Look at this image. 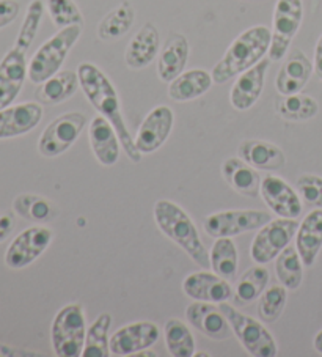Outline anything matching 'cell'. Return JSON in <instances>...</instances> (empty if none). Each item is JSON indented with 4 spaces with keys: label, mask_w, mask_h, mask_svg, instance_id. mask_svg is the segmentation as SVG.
<instances>
[{
    "label": "cell",
    "mask_w": 322,
    "mask_h": 357,
    "mask_svg": "<svg viewBox=\"0 0 322 357\" xmlns=\"http://www.w3.org/2000/svg\"><path fill=\"white\" fill-rule=\"evenodd\" d=\"M77 76L86 100L90 101L93 107L98 110L99 115L107 119L118 134L121 146L132 162L141 161V153L135 146V140L126 126V121L121 114L120 96L112 81L99 70L96 65L84 61L77 66Z\"/></svg>",
    "instance_id": "6da1fadb"
},
{
    "label": "cell",
    "mask_w": 322,
    "mask_h": 357,
    "mask_svg": "<svg viewBox=\"0 0 322 357\" xmlns=\"http://www.w3.org/2000/svg\"><path fill=\"white\" fill-rule=\"evenodd\" d=\"M153 213L158 229L170 241L179 245L198 266L203 269H210L209 252L204 248L197 225L178 203L160 199L154 203Z\"/></svg>",
    "instance_id": "7a4b0ae2"
},
{
    "label": "cell",
    "mask_w": 322,
    "mask_h": 357,
    "mask_svg": "<svg viewBox=\"0 0 322 357\" xmlns=\"http://www.w3.org/2000/svg\"><path fill=\"white\" fill-rule=\"evenodd\" d=\"M272 32L266 26H255L244 30L234 40L224 57L213 68L214 84H225L238 77L240 73L250 70L269 52Z\"/></svg>",
    "instance_id": "3957f363"
},
{
    "label": "cell",
    "mask_w": 322,
    "mask_h": 357,
    "mask_svg": "<svg viewBox=\"0 0 322 357\" xmlns=\"http://www.w3.org/2000/svg\"><path fill=\"white\" fill-rule=\"evenodd\" d=\"M80 33H82V26H70L60 29L52 38L43 43L29 61L30 82L40 85L49 77L57 75L63 66L68 54L79 41Z\"/></svg>",
    "instance_id": "277c9868"
},
{
    "label": "cell",
    "mask_w": 322,
    "mask_h": 357,
    "mask_svg": "<svg viewBox=\"0 0 322 357\" xmlns=\"http://www.w3.org/2000/svg\"><path fill=\"white\" fill-rule=\"evenodd\" d=\"M86 338L85 312L80 304H68L57 312L51 326V342L55 356H82Z\"/></svg>",
    "instance_id": "5b68a950"
},
{
    "label": "cell",
    "mask_w": 322,
    "mask_h": 357,
    "mask_svg": "<svg viewBox=\"0 0 322 357\" xmlns=\"http://www.w3.org/2000/svg\"><path fill=\"white\" fill-rule=\"evenodd\" d=\"M219 305L231 326L233 334L238 337L247 353L253 357H274L278 354L275 338L272 337L270 331L266 328L263 321L245 315L228 303Z\"/></svg>",
    "instance_id": "8992f818"
},
{
    "label": "cell",
    "mask_w": 322,
    "mask_h": 357,
    "mask_svg": "<svg viewBox=\"0 0 322 357\" xmlns=\"http://www.w3.org/2000/svg\"><path fill=\"white\" fill-rule=\"evenodd\" d=\"M274 219L272 213L259 209H227L209 214L203 220V229L213 238H234L247 231L259 230Z\"/></svg>",
    "instance_id": "52a82bcc"
},
{
    "label": "cell",
    "mask_w": 322,
    "mask_h": 357,
    "mask_svg": "<svg viewBox=\"0 0 322 357\" xmlns=\"http://www.w3.org/2000/svg\"><path fill=\"white\" fill-rule=\"evenodd\" d=\"M303 20L302 0H277L272 20V41L269 47L270 61L286 57L294 36L299 32Z\"/></svg>",
    "instance_id": "ba28073f"
},
{
    "label": "cell",
    "mask_w": 322,
    "mask_h": 357,
    "mask_svg": "<svg viewBox=\"0 0 322 357\" xmlns=\"http://www.w3.org/2000/svg\"><path fill=\"white\" fill-rule=\"evenodd\" d=\"M299 222L297 219L278 218L258 230L250 245L252 260L258 264H266L274 261L280 252L288 248L296 238Z\"/></svg>",
    "instance_id": "9c48e42d"
},
{
    "label": "cell",
    "mask_w": 322,
    "mask_h": 357,
    "mask_svg": "<svg viewBox=\"0 0 322 357\" xmlns=\"http://www.w3.org/2000/svg\"><path fill=\"white\" fill-rule=\"evenodd\" d=\"M86 126V116L82 112H66L57 116L46 126L38 140V151L45 158L63 155L76 144Z\"/></svg>",
    "instance_id": "30bf717a"
},
{
    "label": "cell",
    "mask_w": 322,
    "mask_h": 357,
    "mask_svg": "<svg viewBox=\"0 0 322 357\" xmlns=\"http://www.w3.org/2000/svg\"><path fill=\"white\" fill-rule=\"evenodd\" d=\"M54 239V231L45 225L29 227L8 245L5 264L11 269H22L45 254Z\"/></svg>",
    "instance_id": "8fae6325"
},
{
    "label": "cell",
    "mask_w": 322,
    "mask_h": 357,
    "mask_svg": "<svg viewBox=\"0 0 322 357\" xmlns=\"http://www.w3.org/2000/svg\"><path fill=\"white\" fill-rule=\"evenodd\" d=\"M29 77L27 49L17 45L0 60V109L8 107L20 96Z\"/></svg>",
    "instance_id": "7c38bea8"
},
{
    "label": "cell",
    "mask_w": 322,
    "mask_h": 357,
    "mask_svg": "<svg viewBox=\"0 0 322 357\" xmlns=\"http://www.w3.org/2000/svg\"><path fill=\"white\" fill-rule=\"evenodd\" d=\"M160 329L153 321H137L123 326L110 337V354L116 357L135 356L150 349L159 340Z\"/></svg>",
    "instance_id": "4fadbf2b"
},
{
    "label": "cell",
    "mask_w": 322,
    "mask_h": 357,
    "mask_svg": "<svg viewBox=\"0 0 322 357\" xmlns=\"http://www.w3.org/2000/svg\"><path fill=\"white\" fill-rule=\"evenodd\" d=\"M261 197L278 218L297 219L302 214V199L297 190L278 175H266L261 181Z\"/></svg>",
    "instance_id": "5bb4252c"
},
{
    "label": "cell",
    "mask_w": 322,
    "mask_h": 357,
    "mask_svg": "<svg viewBox=\"0 0 322 357\" xmlns=\"http://www.w3.org/2000/svg\"><path fill=\"white\" fill-rule=\"evenodd\" d=\"M185 318L192 328L200 334L206 335L210 340H228L233 334V329L225 313L222 312L219 304L194 301L185 309Z\"/></svg>",
    "instance_id": "9a60e30c"
},
{
    "label": "cell",
    "mask_w": 322,
    "mask_h": 357,
    "mask_svg": "<svg viewBox=\"0 0 322 357\" xmlns=\"http://www.w3.org/2000/svg\"><path fill=\"white\" fill-rule=\"evenodd\" d=\"M175 114L169 106L154 107L145 116L135 137V146L141 155H151L162 146L173 129Z\"/></svg>",
    "instance_id": "2e32d148"
},
{
    "label": "cell",
    "mask_w": 322,
    "mask_h": 357,
    "mask_svg": "<svg viewBox=\"0 0 322 357\" xmlns=\"http://www.w3.org/2000/svg\"><path fill=\"white\" fill-rule=\"evenodd\" d=\"M183 291L185 296L194 301H204V303L222 304L228 303L233 296L231 282L225 280L209 269L192 273L183 282Z\"/></svg>",
    "instance_id": "e0dca14e"
},
{
    "label": "cell",
    "mask_w": 322,
    "mask_h": 357,
    "mask_svg": "<svg viewBox=\"0 0 322 357\" xmlns=\"http://www.w3.org/2000/svg\"><path fill=\"white\" fill-rule=\"evenodd\" d=\"M269 66L270 59H263L255 66H252L250 70L240 73L236 77L230 90V102L234 109L239 110V112H245V110L255 106L264 90L266 75H268Z\"/></svg>",
    "instance_id": "ac0fdd59"
},
{
    "label": "cell",
    "mask_w": 322,
    "mask_h": 357,
    "mask_svg": "<svg viewBox=\"0 0 322 357\" xmlns=\"http://www.w3.org/2000/svg\"><path fill=\"white\" fill-rule=\"evenodd\" d=\"M41 102H22L0 109V140L20 137L40 125Z\"/></svg>",
    "instance_id": "d6986e66"
},
{
    "label": "cell",
    "mask_w": 322,
    "mask_h": 357,
    "mask_svg": "<svg viewBox=\"0 0 322 357\" xmlns=\"http://www.w3.org/2000/svg\"><path fill=\"white\" fill-rule=\"evenodd\" d=\"M89 137L91 151L99 164L112 167L118 162L121 142L112 123L107 119L98 114L90 123Z\"/></svg>",
    "instance_id": "ffe728a7"
},
{
    "label": "cell",
    "mask_w": 322,
    "mask_h": 357,
    "mask_svg": "<svg viewBox=\"0 0 322 357\" xmlns=\"http://www.w3.org/2000/svg\"><path fill=\"white\" fill-rule=\"evenodd\" d=\"M313 63L300 49L291 51L275 79V89L282 96L296 95L305 89L313 73Z\"/></svg>",
    "instance_id": "44dd1931"
},
{
    "label": "cell",
    "mask_w": 322,
    "mask_h": 357,
    "mask_svg": "<svg viewBox=\"0 0 322 357\" xmlns=\"http://www.w3.org/2000/svg\"><path fill=\"white\" fill-rule=\"evenodd\" d=\"M190 55V45L183 33L171 32L164 43L158 59V76L162 82L170 84L184 73Z\"/></svg>",
    "instance_id": "7402d4cb"
},
{
    "label": "cell",
    "mask_w": 322,
    "mask_h": 357,
    "mask_svg": "<svg viewBox=\"0 0 322 357\" xmlns=\"http://www.w3.org/2000/svg\"><path fill=\"white\" fill-rule=\"evenodd\" d=\"M238 156L250 164L252 167L266 172L282 170L286 164V156L280 146L259 139H247L240 142Z\"/></svg>",
    "instance_id": "603a6c76"
},
{
    "label": "cell",
    "mask_w": 322,
    "mask_h": 357,
    "mask_svg": "<svg viewBox=\"0 0 322 357\" xmlns=\"http://www.w3.org/2000/svg\"><path fill=\"white\" fill-rule=\"evenodd\" d=\"M160 51V36L153 22H146L129 41L125 61L131 70H141L156 60Z\"/></svg>",
    "instance_id": "cb8c5ba5"
},
{
    "label": "cell",
    "mask_w": 322,
    "mask_h": 357,
    "mask_svg": "<svg viewBox=\"0 0 322 357\" xmlns=\"http://www.w3.org/2000/svg\"><path fill=\"white\" fill-rule=\"evenodd\" d=\"M222 176L234 192L250 199H258L261 195V175L258 169L238 158H228L222 164Z\"/></svg>",
    "instance_id": "d4e9b609"
},
{
    "label": "cell",
    "mask_w": 322,
    "mask_h": 357,
    "mask_svg": "<svg viewBox=\"0 0 322 357\" xmlns=\"http://www.w3.org/2000/svg\"><path fill=\"white\" fill-rule=\"evenodd\" d=\"M296 248L303 261V266L312 268L322 249V209L309 211L296 233Z\"/></svg>",
    "instance_id": "484cf974"
},
{
    "label": "cell",
    "mask_w": 322,
    "mask_h": 357,
    "mask_svg": "<svg viewBox=\"0 0 322 357\" xmlns=\"http://www.w3.org/2000/svg\"><path fill=\"white\" fill-rule=\"evenodd\" d=\"M213 84L214 79L209 71L195 68V70L184 71L176 79H173L169 84V96L176 102L194 101L208 93Z\"/></svg>",
    "instance_id": "4316f807"
},
{
    "label": "cell",
    "mask_w": 322,
    "mask_h": 357,
    "mask_svg": "<svg viewBox=\"0 0 322 357\" xmlns=\"http://www.w3.org/2000/svg\"><path fill=\"white\" fill-rule=\"evenodd\" d=\"M80 89L77 71L74 73L71 70H60L57 75L49 77L47 81L40 84L38 90H36V100L41 104H47V106H57L70 100L76 91Z\"/></svg>",
    "instance_id": "83f0119b"
},
{
    "label": "cell",
    "mask_w": 322,
    "mask_h": 357,
    "mask_svg": "<svg viewBox=\"0 0 322 357\" xmlns=\"http://www.w3.org/2000/svg\"><path fill=\"white\" fill-rule=\"evenodd\" d=\"M13 211L22 219L46 224L59 216V206L52 200L36 194H21L13 202Z\"/></svg>",
    "instance_id": "f1b7e54d"
},
{
    "label": "cell",
    "mask_w": 322,
    "mask_h": 357,
    "mask_svg": "<svg viewBox=\"0 0 322 357\" xmlns=\"http://www.w3.org/2000/svg\"><path fill=\"white\" fill-rule=\"evenodd\" d=\"M209 260L210 269L217 275L224 277L228 282L238 279L239 255L233 238H215L213 249L209 252Z\"/></svg>",
    "instance_id": "f546056e"
},
{
    "label": "cell",
    "mask_w": 322,
    "mask_h": 357,
    "mask_svg": "<svg viewBox=\"0 0 322 357\" xmlns=\"http://www.w3.org/2000/svg\"><path fill=\"white\" fill-rule=\"evenodd\" d=\"M135 21L134 7L129 2H121L118 7L109 11L98 26V36L102 41L120 40L131 30Z\"/></svg>",
    "instance_id": "4dcf8cb0"
},
{
    "label": "cell",
    "mask_w": 322,
    "mask_h": 357,
    "mask_svg": "<svg viewBox=\"0 0 322 357\" xmlns=\"http://www.w3.org/2000/svg\"><path fill=\"white\" fill-rule=\"evenodd\" d=\"M275 274L278 282L288 290H297L303 280V261L296 244L284 248L275 258Z\"/></svg>",
    "instance_id": "1f68e13d"
},
{
    "label": "cell",
    "mask_w": 322,
    "mask_h": 357,
    "mask_svg": "<svg viewBox=\"0 0 322 357\" xmlns=\"http://www.w3.org/2000/svg\"><path fill=\"white\" fill-rule=\"evenodd\" d=\"M112 326V315L104 312L86 329L85 347L82 357H109L110 354V337L109 331Z\"/></svg>",
    "instance_id": "d6a6232c"
},
{
    "label": "cell",
    "mask_w": 322,
    "mask_h": 357,
    "mask_svg": "<svg viewBox=\"0 0 322 357\" xmlns=\"http://www.w3.org/2000/svg\"><path fill=\"white\" fill-rule=\"evenodd\" d=\"M167 349L173 357H192L195 354V338L189 326L178 318H170L164 326Z\"/></svg>",
    "instance_id": "836d02e7"
},
{
    "label": "cell",
    "mask_w": 322,
    "mask_h": 357,
    "mask_svg": "<svg viewBox=\"0 0 322 357\" xmlns=\"http://www.w3.org/2000/svg\"><path fill=\"white\" fill-rule=\"evenodd\" d=\"M277 112L288 121H307L319 112V104L314 98L300 93L282 96L275 104Z\"/></svg>",
    "instance_id": "e575fe53"
},
{
    "label": "cell",
    "mask_w": 322,
    "mask_h": 357,
    "mask_svg": "<svg viewBox=\"0 0 322 357\" xmlns=\"http://www.w3.org/2000/svg\"><path fill=\"white\" fill-rule=\"evenodd\" d=\"M269 269L264 264L252 266L238 279L236 299L240 304H250L261 296L263 291L269 287Z\"/></svg>",
    "instance_id": "d590c367"
},
{
    "label": "cell",
    "mask_w": 322,
    "mask_h": 357,
    "mask_svg": "<svg viewBox=\"0 0 322 357\" xmlns=\"http://www.w3.org/2000/svg\"><path fill=\"white\" fill-rule=\"evenodd\" d=\"M288 301V288L280 285L268 287L258 298V317L263 323H274L282 317Z\"/></svg>",
    "instance_id": "8d00e7d4"
},
{
    "label": "cell",
    "mask_w": 322,
    "mask_h": 357,
    "mask_svg": "<svg viewBox=\"0 0 322 357\" xmlns=\"http://www.w3.org/2000/svg\"><path fill=\"white\" fill-rule=\"evenodd\" d=\"M46 8L52 22L60 29L84 24L82 11L74 0H47Z\"/></svg>",
    "instance_id": "74e56055"
},
{
    "label": "cell",
    "mask_w": 322,
    "mask_h": 357,
    "mask_svg": "<svg viewBox=\"0 0 322 357\" xmlns=\"http://www.w3.org/2000/svg\"><path fill=\"white\" fill-rule=\"evenodd\" d=\"M43 15H45V3H43V0H32L27 7V13L22 21V26L20 29V33H17L15 45L27 49L29 51L36 33H38L40 30Z\"/></svg>",
    "instance_id": "f35d334b"
},
{
    "label": "cell",
    "mask_w": 322,
    "mask_h": 357,
    "mask_svg": "<svg viewBox=\"0 0 322 357\" xmlns=\"http://www.w3.org/2000/svg\"><path fill=\"white\" fill-rule=\"evenodd\" d=\"M297 192L307 205L322 209V176L303 174L296 181Z\"/></svg>",
    "instance_id": "ab89813d"
},
{
    "label": "cell",
    "mask_w": 322,
    "mask_h": 357,
    "mask_svg": "<svg viewBox=\"0 0 322 357\" xmlns=\"http://www.w3.org/2000/svg\"><path fill=\"white\" fill-rule=\"evenodd\" d=\"M21 11L17 0H0V29L10 26Z\"/></svg>",
    "instance_id": "60d3db41"
},
{
    "label": "cell",
    "mask_w": 322,
    "mask_h": 357,
    "mask_svg": "<svg viewBox=\"0 0 322 357\" xmlns=\"http://www.w3.org/2000/svg\"><path fill=\"white\" fill-rule=\"evenodd\" d=\"M16 225L15 214L11 211H0V243L5 241Z\"/></svg>",
    "instance_id": "b9f144b4"
},
{
    "label": "cell",
    "mask_w": 322,
    "mask_h": 357,
    "mask_svg": "<svg viewBox=\"0 0 322 357\" xmlns=\"http://www.w3.org/2000/svg\"><path fill=\"white\" fill-rule=\"evenodd\" d=\"M313 70L316 73V76H318L322 81V35L319 36V40H318V43H316V47H314Z\"/></svg>",
    "instance_id": "7bdbcfd3"
},
{
    "label": "cell",
    "mask_w": 322,
    "mask_h": 357,
    "mask_svg": "<svg viewBox=\"0 0 322 357\" xmlns=\"http://www.w3.org/2000/svg\"><path fill=\"white\" fill-rule=\"evenodd\" d=\"M0 356H40L38 353H29V351H20L16 348L5 347V344H0Z\"/></svg>",
    "instance_id": "ee69618b"
},
{
    "label": "cell",
    "mask_w": 322,
    "mask_h": 357,
    "mask_svg": "<svg viewBox=\"0 0 322 357\" xmlns=\"http://www.w3.org/2000/svg\"><path fill=\"white\" fill-rule=\"evenodd\" d=\"M313 347L316 349V353L322 354V329L318 332V334H316L314 340H313Z\"/></svg>",
    "instance_id": "f6af8a7d"
}]
</instances>
